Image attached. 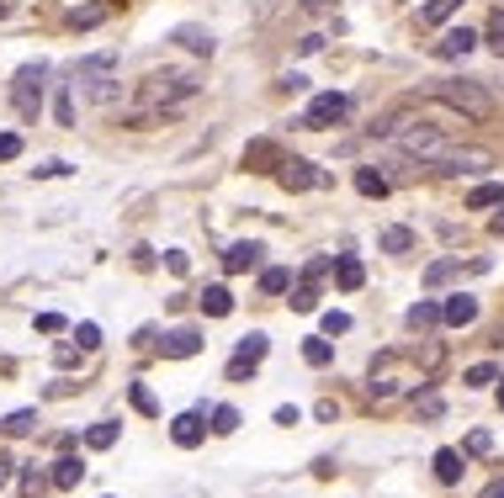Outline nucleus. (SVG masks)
I'll return each mask as SVG.
<instances>
[{"mask_svg":"<svg viewBox=\"0 0 504 498\" xmlns=\"http://www.w3.org/2000/svg\"><path fill=\"white\" fill-rule=\"evenodd\" d=\"M430 96H436L441 106L462 111V117H473V122H484V117L494 111V96H489L478 80H430Z\"/></svg>","mask_w":504,"mask_h":498,"instance_id":"nucleus-1","label":"nucleus"},{"mask_svg":"<svg viewBox=\"0 0 504 498\" xmlns=\"http://www.w3.org/2000/svg\"><path fill=\"white\" fill-rule=\"evenodd\" d=\"M186 96H197V74H186V69H154L138 85L143 106H170V101H186Z\"/></svg>","mask_w":504,"mask_h":498,"instance_id":"nucleus-2","label":"nucleus"},{"mask_svg":"<svg viewBox=\"0 0 504 498\" xmlns=\"http://www.w3.org/2000/svg\"><path fill=\"white\" fill-rule=\"evenodd\" d=\"M430 170H441V175H473V170H494V154L489 149H473V143H446L430 159Z\"/></svg>","mask_w":504,"mask_h":498,"instance_id":"nucleus-3","label":"nucleus"},{"mask_svg":"<svg viewBox=\"0 0 504 498\" xmlns=\"http://www.w3.org/2000/svg\"><path fill=\"white\" fill-rule=\"evenodd\" d=\"M441 149H446V133L430 127V122H409V127L399 133V154H409V159H420V165H430Z\"/></svg>","mask_w":504,"mask_h":498,"instance_id":"nucleus-4","label":"nucleus"},{"mask_svg":"<svg viewBox=\"0 0 504 498\" xmlns=\"http://www.w3.org/2000/svg\"><path fill=\"white\" fill-rule=\"evenodd\" d=\"M112 53H96V58H85L80 64V85L90 90V101H117V80H112Z\"/></svg>","mask_w":504,"mask_h":498,"instance_id":"nucleus-5","label":"nucleus"},{"mask_svg":"<svg viewBox=\"0 0 504 498\" xmlns=\"http://www.w3.org/2000/svg\"><path fill=\"white\" fill-rule=\"evenodd\" d=\"M11 101H16L21 117H37V106H43V64L16 69V80H11Z\"/></svg>","mask_w":504,"mask_h":498,"instance_id":"nucleus-6","label":"nucleus"},{"mask_svg":"<svg viewBox=\"0 0 504 498\" xmlns=\"http://www.w3.org/2000/svg\"><path fill=\"white\" fill-rule=\"evenodd\" d=\"M260 361H266V334H244L239 350H234V361H229V382H244Z\"/></svg>","mask_w":504,"mask_h":498,"instance_id":"nucleus-7","label":"nucleus"},{"mask_svg":"<svg viewBox=\"0 0 504 498\" xmlns=\"http://www.w3.org/2000/svg\"><path fill=\"white\" fill-rule=\"evenodd\" d=\"M473 48H478V32H473V27H446V32L430 42L436 58H468Z\"/></svg>","mask_w":504,"mask_h":498,"instance_id":"nucleus-8","label":"nucleus"},{"mask_svg":"<svg viewBox=\"0 0 504 498\" xmlns=\"http://www.w3.org/2000/svg\"><path fill=\"white\" fill-rule=\"evenodd\" d=\"M345 111H351V101H345L340 90H324V96L308 101V127H335Z\"/></svg>","mask_w":504,"mask_h":498,"instance_id":"nucleus-9","label":"nucleus"},{"mask_svg":"<svg viewBox=\"0 0 504 498\" xmlns=\"http://www.w3.org/2000/svg\"><path fill=\"white\" fill-rule=\"evenodd\" d=\"M276 180H282L287 191H308V186H330V175H324V170H314L308 159H282Z\"/></svg>","mask_w":504,"mask_h":498,"instance_id":"nucleus-10","label":"nucleus"},{"mask_svg":"<svg viewBox=\"0 0 504 498\" xmlns=\"http://www.w3.org/2000/svg\"><path fill=\"white\" fill-rule=\"evenodd\" d=\"M260 255H266V244H255V239H239V244H229V255H223V271H229V276H239V271H255V265H260Z\"/></svg>","mask_w":504,"mask_h":498,"instance_id":"nucleus-11","label":"nucleus"},{"mask_svg":"<svg viewBox=\"0 0 504 498\" xmlns=\"http://www.w3.org/2000/svg\"><path fill=\"white\" fill-rule=\"evenodd\" d=\"M282 159H287V154H282L271 138H255V143L244 149V170H282Z\"/></svg>","mask_w":504,"mask_h":498,"instance_id":"nucleus-12","label":"nucleus"},{"mask_svg":"<svg viewBox=\"0 0 504 498\" xmlns=\"http://www.w3.org/2000/svg\"><path fill=\"white\" fill-rule=\"evenodd\" d=\"M441 318H446L452 329H468V324L478 318V297H468V292H457V297H446V303H441Z\"/></svg>","mask_w":504,"mask_h":498,"instance_id":"nucleus-13","label":"nucleus"},{"mask_svg":"<svg viewBox=\"0 0 504 498\" xmlns=\"http://www.w3.org/2000/svg\"><path fill=\"white\" fill-rule=\"evenodd\" d=\"M170 441H175V446H186V451H191V446H202V441H207L202 414H181V419H170Z\"/></svg>","mask_w":504,"mask_h":498,"instance_id":"nucleus-14","label":"nucleus"},{"mask_svg":"<svg viewBox=\"0 0 504 498\" xmlns=\"http://www.w3.org/2000/svg\"><path fill=\"white\" fill-rule=\"evenodd\" d=\"M197 350H202V334H197V329H170V334H165V356H170V361H186V356H197Z\"/></svg>","mask_w":504,"mask_h":498,"instance_id":"nucleus-15","label":"nucleus"},{"mask_svg":"<svg viewBox=\"0 0 504 498\" xmlns=\"http://www.w3.org/2000/svg\"><path fill=\"white\" fill-rule=\"evenodd\" d=\"M335 281H340V292H356V287L367 281L361 260H356V255H335Z\"/></svg>","mask_w":504,"mask_h":498,"instance_id":"nucleus-16","label":"nucleus"},{"mask_svg":"<svg viewBox=\"0 0 504 498\" xmlns=\"http://www.w3.org/2000/svg\"><path fill=\"white\" fill-rule=\"evenodd\" d=\"M202 313H207V318H229V313H234V292H229V287H207V292H202Z\"/></svg>","mask_w":504,"mask_h":498,"instance_id":"nucleus-17","label":"nucleus"},{"mask_svg":"<svg viewBox=\"0 0 504 498\" xmlns=\"http://www.w3.org/2000/svg\"><path fill=\"white\" fill-rule=\"evenodd\" d=\"M117 435H122V425H117V419H101V425H90V430H85V446H90V451H112V446H117Z\"/></svg>","mask_w":504,"mask_h":498,"instance_id":"nucleus-18","label":"nucleus"},{"mask_svg":"<svg viewBox=\"0 0 504 498\" xmlns=\"http://www.w3.org/2000/svg\"><path fill=\"white\" fill-rule=\"evenodd\" d=\"M356 191H361V196H388V175H383L377 165H361V170H356Z\"/></svg>","mask_w":504,"mask_h":498,"instance_id":"nucleus-19","label":"nucleus"},{"mask_svg":"<svg viewBox=\"0 0 504 498\" xmlns=\"http://www.w3.org/2000/svg\"><path fill=\"white\" fill-rule=\"evenodd\" d=\"M175 42L191 48V53H213V32L207 27H175Z\"/></svg>","mask_w":504,"mask_h":498,"instance_id":"nucleus-20","label":"nucleus"},{"mask_svg":"<svg viewBox=\"0 0 504 498\" xmlns=\"http://www.w3.org/2000/svg\"><path fill=\"white\" fill-rule=\"evenodd\" d=\"M383 249H388V255H409V249H415V228H404V223L383 228Z\"/></svg>","mask_w":504,"mask_h":498,"instance_id":"nucleus-21","label":"nucleus"},{"mask_svg":"<svg viewBox=\"0 0 504 498\" xmlns=\"http://www.w3.org/2000/svg\"><path fill=\"white\" fill-rule=\"evenodd\" d=\"M80 478H85L80 456H58V462H53V488H74Z\"/></svg>","mask_w":504,"mask_h":498,"instance_id":"nucleus-22","label":"nucleus"},{"mask_svg":"<svg viewBox=\"0 0 504 498\" xmlns=\"http://www.w3.org/2000/svg\"><path fill=\"white\" fill-rule=\"evenodd\" d=\"M468 207H504V186H500V180L473 186V191H468Z\"/></svg>","mask_w":504,"mask_h":498,"instance_id":"nucleus-23","label":"nucleus"},{"mask_svg":"<svg viewBox=\"0 0 504 498\" xmlns=\"http://www.w3.org/2000/svg\"><path fill=\"white\" fill-rule=\"evenodd\" d=\"M436 478L452 488V483L462 478V451H436Z\"/></svg>","mask_w":504,"mask_h":498,"instance_id":"nucleus-24","label":"nucleus"},{"mask_svg":"<svg viewBox=\"0 0 504 498\" xmlns=\"http://www.w3.org/2000/svg\"><path fill=\"white\" fill-rule=\"evenodd\" d=\"M457 5H462V0H425V11H420V16H425V27H441V21H452V16H457Z\"/></svg>","mask_w":504,"mask_h":498,"instance_id":"nucleus-25","label":"nucleus"},{"mask_svg":"<svg viewBox=\"0 0 504 498\" xmlns=\"http://www.w3.org/2000/svg\"><path fill=\"white\" fill-rule=\"evenodd\" d=\"M287 287H292V271H282V265H266V271H260V292L276 297V292H287Z\"/></svg>","mask_w":504,"mask_h":498,"instance_id":"nucleus-26","label":"nucleus"},{"mask_svg":"<svg viewBox=\"0 0 504 498\" xmlns=\"http://www.w3.org/2000/svg\"><path fill=\"white\" fill-rule=\"evenodd\" d=\"M207 430H213V435H234V430H239V409L218 403V409H213V425H207Z\"/></svg>","mask_w":504,"mask_h":498,"instance_id":"nucleus-27","label":"nucleus"},{"mask_svg":"<svg viewBox=\"0 0 504 498\" xmlns=\"http://www.w3.org/2000/svg\"><path fill=\"white\" fill-rule=\"evenodd\" d=\"M430 324H441V308L436 303H415L409 308V329H430Z\"/></svg>","mask_w":504,"mask_h":498,"instance_id":"nucleus-28","label":"nucleus"},{"mask_svg":"<svg viewBox=\"0 0 504 498\" xmlns=\"http://www.w3.org/2000/svg\"><path fill=\"white\" fill-rule=\"evenodd\" d=\"M303 361H308V366H330V361H335V345H330V340H308V345H303Z\"/></svg>","mask_w":504,"mask_h":498,"instance_id":"nucleus-29","label":"nucleus"},{"mask_svg":"<svg viewBox=\"0 0 504 498\" xmlns=\"http://www.w3.org/2000/svg\"><path fill=\"white\" fill-rule=\"evenodd\" d=\"M468 387H489V382H500V372L489 366V361H478V366H468V377H462Z\"/></svg>","mask_w":504,"mask_h":498,"instance_id":"nucleus-30","label":"nucleus"},{"mask_svg":"<svg viewBox=\"0 0 504 498\" xmlns=\"http://www.w3.org/2000/svg\"><path fill=\"white\" fill-rule=\"evenodd\" d=\"M32 425H37V414H32V409H21V414H11V419H5L0 430H5V435H27Z\"/></svg>","mask_w":504,"mask_h":498,"instance_id":"nucleus-31","label":"nucleus"},{"mask_svg":"<svg viewBox=\"0 0 504 498\" xmlns=\"http://www.w3.org/2000/svg\"><path fill=\"white\" fill-rule=\"evenodd\" d=\"M462 451H468V456H489V451H494V435H489V430H473Z\"/></svg>","mask_w":504,"mask_h":498,"instance_id":"nucleus-32","label":"nucleus"},{"mask_svg":"<svg viewBox=\"0 0 504 498\" xmlns=\"http://www.w3.org/2000/svg\"><path fill=\"white\" fill-rule=\"evenodd\" d=\"M101 16H106V11H101V5H85V11H69V27H74V32H80V27H96V21H101Z\"/></svg>","mask_w":504,"mask_h":498,"instance_id":"nucleus-33","label":"nucleus"},{"mask_svg":"<svg viewBox=\"0 0 504 498\" xmlns=\"http://www.w3.org/2000/svg\"><path fill=\"white\" fill-rule=\"evenodd\" d=\"M292 308H298V313H314V308H319V292H314V287H292Z\"/></svg>","mask_w":504,"mask_h":498,"instance_id":"nucleus-34","label":"nucleus"},{"mask_svg":"<svg viewBox=\"0 0 504 498\" xmlns=\"http://www.w3.org/2000/svg\"><path fill=\"white\" fill-rule=\"evenodd\" d=\"M484 32H489V48H494V53H504V11H494V16H489V27H484Z\"/></svg>","mask_w":504,"mask_h":498,"instance_id":"nucleus-35","label":"nucleus"},{"mask_svg":"<svg viewBox=\"0 0 504 498\" xmlns=\"http://www.w3.org/2000/svg\"><path fill=\"white\" fill-rule=\"evenodd\" d=\"M74 340H80V350H96V345H101V329H96V324H80Z\"/></svg>","mask_w":504,"mask_h":498,"instance_id":"nucleus-36","label":"nucleus"},{"mask_svg":"<svg viewBox=\"0 0 504 498\" xmlns=\"http://www.w3.org/2000/svg\"><path fill=\"white\" fill-rule=\"evenodd\" d=\"M425 281H430V287H441V281H452V260H436V265L425 271Z\"/></svg>","mask_w":504,"mask_h":498,"instance_id":"nucleus-37","label":"nucleus"},{"mask_svg":"<svg viewBox=\"0 0 504 498\" xmlns=\"http://www.w3.org/2000/svg\"><path fill=\"white\" fill-rule=\"evenodd\" d=\"M345 329H351V318H345V313H324V334H330V340H335V334H345Z\"/></svg>","mask_w":504,"mask_h":498,"instance_id":"nucleus-38","label":"nucleus"},{"mask_svg":"<svg viewBox=\"0 0 504 498\" xmlns=\"http://www.w3.org/2000/svg\"><path fill=\"white\" fill-rule=\"evenodd\" d=\"M133 409H138V414H154V393L138 387V382H133Z\"/></svg>","mask_w":504,"mask_h":498,"instance_id":"nucleus-39","label":"nucleus"},{"mask_svg":"<svg viewBox=\"0 0 504 498\" xmlns=\"http://www.w3.org/2000/svg\"><path fill=\"white\" fill-rule=\"evenodd\" d=\"M53 111H58V122H64V127L74 122V106H69V90H58V101H53Z\"/></svg>","mask_w":504,"mask_h":498,"instance_id":"nucleus-40","label":"nucleus"},{"mask_svg":"<svg viewBox=\"0 0 504 498\" xmlns=\"http://www.w3.org/2000/svg\"><path fill=\"white\" fill-rule=\"evenodd\" d=\"M21 154V138L16 133H0V159H16Z\"/></svg>","mask_w":504,"mask_h":498,"instance_id":"nucleus-41","label":"nucleus"},{"mask_svg":"<svg viewBox=\"0 0 504 498\" xmlns=\"http://www.w3.org/2000/svg\"><path fill=\"white\" fill-rule=\"evenodd\" d=\"M37 175L53 180V175H69V165H64V159H48V165H37Z\"/></svg>","mask_w":504,"mask_h":498,"instance_id":"nucleus-42","label":"nucleus"},{"mask_svg":"<svg viewBox=\"0 0 504 498\" xmlns=\"http://www.w3.org/2000/svg\"><path fill=\"white\" fill-rule=\"evenodd\" d=\"M37 329H43V334H58V329H64V318H58V313H43V318H37Z\"/></svg>","mask_w":504,"mask_h":498,"instance_id":"nucleus-43","label":"nucleus"},{"mask_svg":"<svg viewBox=\"0 0 504 498\" xmlns=\"http://www.w3.org/2000/svg\"><path fill=\"white\" fill-rule=\"evenodd\" d=\"M53 361H58V366H74V361H80V350H74V345H58V350H53Z\"/></svg>","mask_w":504,"mask_h":498,"instance_id":"nucleus-44","label":"nucleus"},{"mask_svg":"<svg viewBox=\"0 0 504 498\" xmlns=\"http://www.w3.org/2000/svg\"><path fill=\"white\" fill-rule=\"evenodd\" d=\"M165 265H170L175 276H186V255H181V249H170V255H165Z\"/></svg>","mask_w":504,"mask_h":498,"instance_id":"nucleus-45","label":"nucleus"},{"mask_svg":"<svg viewBox=\"0 0 504 498\" xmlns=\"http://www.w3.org/2000/svg\"><path fill=\"white\" fill-rule=\"evenodd\" d=\"M484 498H504V478H494V483L484 488Z\"/></svg>","mask_w":504,"mask_h":498,"instance_id":"nucleus-46","label":"nucleus"},{"mask_svg":"<svg viewBox=\"0 0 504 498\" xmlns=\"http://www.w3.org/2000/svg\"><path fill=\"white\" fill-rule=\"evenodd\" d=\"M11 483V456H0V488Z\"/></svg>","mask_w":504,"mask_h":498,"instance_id":"nucleus-47","label":"nucleus"},{"mask_svg":"<svg viewBox=\"0 0 504 498\" xmlns=\"http://www.w3.org/2000/svg\"><path fill=\"white\" fill-rule=\"evenodd\" d=\"M489 228H494V234H504V207L494 212V223H489Z\"/></svg>","mask_w":504,"mask_h":498,"instance_id":"nucleus-48","label":"nucleus"},{"mask_svg":"<svg viewBox=\"0 0 504 498\" xmlns=\"http://www.w3.org/2000/svg\"><path fill=\"white\" fill-rule=\"evenodd\" d=\"M500 409H504V377H500Z\"/></svg>","mask_w":504,"mask_h":498,"instance_id":"nucleus-49","label":"nucleus"},{"mask_svg":"<svg viewBox=\"0 0 504 498\" xmlns=\"http://www.w3.org/2000/svg\"><path fill=\"white\" fill-rule=\"evenodd\" d=\"M0 16H5V0H0Z\"/></svg>","mask_w":504,"mask_h":498,"instance_id":"nucleus-50","label":"nucleus"}]
</instances>
